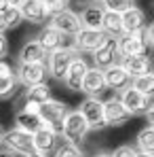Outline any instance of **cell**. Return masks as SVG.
<instances>
[{
    "label": "cell",
    "instance_id": "cell-14",
    "mask_svg": "<svg viewBox=\"0 0 154 157\" xmlns=\"http://www.w3.org/2000/svg\"><path fill=\"white\" fill-rule=\"evenodd\" d=\"M131 117L133 115L123 106V102L118 98H110V100L103 102V119H106V125H112V128L125 125Z\"/></svg>",
    "mask_w": 154,
    "mask_h": 157
},
{
    "label": "cell",
    "instance_id": "cell-15",
    "mask_svg": "<svg viewBox=\"0 0 154 157\" xmlns=\"http://www.w3.org/2000/svg\"><path fill=\"white\" fill-rule=\"evenodd\" d=\"M57 144H59V134H55L53 130L45 128V125L32 134V147H34V151L40 153V155L49 157L53 151H55Z\"/></svg>",
    "mask_w": 154,
    "mask_h": 157
},
{
    "label": "cell",
    "instance_id": "cell-18",
    "mask_svg": "<svg viewBox=\"0 0 154 157\" xmlns=\"http://www.w3.org/2000/svg\"><path fill=\"white\" fill-rule=\"evenodd\" d=\"M80 91L87 94V98H99L103 91H106V81H103V70L99 68H89L87 75L82 78V85H80Z\"/></svg>",
    "mask_w": 154,
    "mask_h": 157
},
{
    "label": "cell",
    "instance_id": "cell-6",
    "mask_svg": "<svg viewBox=\"0 0 154 157\" xmlns=\"http://www.w3.org/2000/svg\"><path fill=\"white\" fill-rule=\"evenodd\" d=\"M15 77L23 87H34V85L47 83L49 70H47V64H19L15 70Z\"/></svg>",
    "mask_w": 154,
    "mask_h": 157
},
{
    "label": "cell",
    "instance_id": "cell-17",
    "mask_svg": "<svg viewBox=\"0 0 154 157\" xmlns=\"http://www.w3.org/2000/svg\"><path fill=\"white\" fill-rule=\"evenodd\" d=\"M120 21H123V34H137V32H146V13L137 6H131L125 13H120Z\"/></svg>",
    "mask_w": 154,
    "mask_h": 157
},
{
    "label": "cell",
    "instance_id": "cell-37",
    "mask_svg": "<svg viewBox=\"0 0 154 157\" xmlns=\"http://www.w3.org/2000/svg\"><path fill=\"white\" fill-rule=\"evenodd\" d=\"M146 117H148L150 125H154V104H150V108H148V113H146Z\"/></svg>",
    "mask_w": 154,
    "mask_h": 157
},
{
    "label": "cell",
    "instance_id": "cell-19",
    "mask_svg": "<svg viewBox=\"0 0 154 157\" xmlns=\"http://www.w3.org/2000/svg\"><path fill=\"white\" fill-rule=\"evenodd\" d=\"M87 70H89V64L84 62V57L76 55L74 62L70 64L66 77H63L66 87H68L70 91H80V85H82V78H84V75H87Z\"/></svg>",
    "mask_w": 154,
    "mask_h": 157
},
{
    "label": "cell",
    "instance_id": "cell-29",
    "mask_svg": "<svg viewBox=\"0 0 154 157\" xmlns=\"http://www.w3.org/2000/svg\"><path fill=\"white\" fill-rule=\"evenodd\" d=\"M53 157H84V153L78 149V144L59 140V144H57L55 151H53Z\"/></svg>",
    "mask_w": 154,
    "mask_h": 157
},
{
    "label": "cell",
    "instance_id": "cell-4",
    "mask_svg": "<svg viewBox=\"0 0 154 157\" xmlns=\"http://www.w3.org/2000/svg\"><path fill=\"white\" fill-rule=\"evenodd\" d=\"M108 34L103 30H91V28H80L76 34L72 36V45L76 53H95L103 43Z\"/></svg>",
    "mask_w": 154,
    "mask_h": 157
},
{
    "label": "cell",
    "instance_id": "cell-1",
    "mask_svg": "<svg viewBox=\"0 0 154 157\" xmlns=\"http://www.w3.org/2000/svg\"><path fill=\"white\" fill-rule=\"evenodd\" d=\"M36 110H38V115H40V119H42V125L61 136L63 119H66V115H68V106L63 104V102H59V100H53L51 98V100H47L45 104H40Z\"/></svg>",
    "mask_w": 154,
    "mask_h": 157
},
{
    "label": "cell",
    "instance_id": "cell-21",
    "mask_svg": "<svg viewBox=\"0 0 154 157\" xmlns=\"http://www.w3.org/2000/svg\"><path fill=\"white\" fill-rule=\"evenodd\" d=\"M47 100H51V87L47 83H40V85H34V87H26L23 108H38Z\"/></svg>",
    "mask_w": 154,
    "mask_h": 157
},
{
    "label": "cell",
    "instance_id": "cell-23",
    "mask_svg": "<svg viewBox=\"0 0 154 157\" xmlns=\"http://www.w3.org/2000/svg\"><path fill=\"white\" fill-rule=\"evenodd\" d=\"M103 11L102 6L97 4V2H91V4H87L82 11H80V15H78V19H80V26L82 28H91V30H102V21H103Z\"/></svg>",
    "mask_w": 154,
    "mask_h": 157
},
{
    "label": "cell",
    "instance_id": "cell-2",
    "mask_svg": "<svg viewBox=\"0 0 154 157\" xmlns=\"http://www.w3.org/2000/svg\"><path fill=\"white\" fill-rule=\"evenodd\" d=\"M89 125L84 121V117L80 115V110H68L66 119H63V128H61V138L66 142H72V144H80L87 134H89Z\"/></svg>",
    "mask_w": 154,
    "mask_h": 157
},
{
    "label": "cell",
    "instance_id": "cell-41",
    "mask_svg": "<svg viewBox=\"0 0 154 157\" xmlns=\"http://www.w3.org/2000/svg\"><path fill=\"white\" fill-rule=\"evenodd\" d=\"M26 157H47V155H40V153H36V151H32L30 155H26Z\"/></svg>",
    "mask_w": 154,
    "mask_h": 157
},
{
    "label": "cell",
    "instance_id": "cell-22",
    "mask_svg": "<svg viewBox=\"0 0 154 157\" xmlns=\"http://www.w3.org/2000/svg\"><path fill=\"white\" fill-rule=\"evenodd\" d=\"M47 55L49 53L45 51L38 40H27L26 45L19 49V64H47Z\"/></svg>",
    "mask_w": 154,
    "mask_h": 157
},
{
    "label": "cell",
    "instance_id": "cell-7",
    "mask_svg": "<svg viewBox=\"0 0 154 157\" xmlns=\"http://www.w3.org/2000/svg\"><path fill=\"white\" fill-rule=\"evenodd\" d=\"M91 55H93L95 68H99V70H106V68L118 64V57H120V53H118V38L116 36H108L106 43Z\"/></svg>",
    "mask_w": 154,
    "mask_h": 157
},
{
    "label": "cell",
    "instance_id": "cell-24",
    "mask_svg": "<svg viewBox=\"0 0 154 157\" xmlns=\"http://www.w3.org/2000/svg\"><path fill=\"white\" fill-rule=\"evenodd\" d=\"M120 66L131 75V78H135L139 75L150 72L152 62H150L148 55H129V57H120Z\"/></svg>",
    "mask_w": 154,
    "mask_h": 157
},
{
    "label": "cell",
    "instance_id": "cell-33",
    "mask_svg": "<svg viewBox=\"0 0 154 157\" xmlns=\"http://www.w3.org/2000/svg\"><path fill=\"white\" fill-rule=\"evenodd\" d=\"M137 149L131 147V144H123L118 149H114V153H110V157H137Z\"/></svg>",
    "mask_w": 154,
    "mask_h": 157
},
{
    "label": "cell",
    "instance_id": "cell-11",
    "mask_svg": "<svg viewBox=\"0 0 154 157\" xmlns=\"http://www.w3.org/2000/svg\"><path fill=\"white\" fill-rule=\"evenodd\" d=\"M146 49H148L146 32L123 34V36H118V53H120V57H129V55H146Z\"/></svg>",
    "mask_w": 154,
    "mask_h": 157
},
{
    "label": "cell",
    "instance_id": "cell-12",
    "mask_svg": "<svg viewBox=\"0 0 154 157\" xmlns=\"http://www.w3.org/2000/svg\"><path fill=\"white\" fill-rule=\"evenodd\" d=\"M123 106L127 108L131 115H144L146 117V113H148V108H150V98H146L144 94H139L135 87H131L129 85L127 89H123L120 91V98H118Z\"/></svg>",
    "mask_w": 154,
    "mask_h": 157
},
{
    "label": "cell",
    "instance_id": "cell-20",
    "mask_svg": "<svg viewBox=\"0 0 154 157\" xmlns=\"http://www.w3.org/2000/svg\"><path fill=\"white\" fill-rule=\"evenodd\" d=\"M15 128L27 132V134H34L36 130H40L42 128V119H40L38 110L36 108H23L21 106L15 113Z\"/></svg>",
    "mask_w": 154,
    "mask_h": 157
},
{
    "label": "cell",
    "instance_id": "cell-9",
    "mask_svg": "<svg viewBox=\"0 0 154 157\" xmlns=\"http://www.w3.org/2000/svg\"><path fill=\"white\" fill-rule=\"evenodd\" d=\"M49 26H53L57 32H61L63 36H74L78 30H80V19H78V13L70 11V9H63V11H57L53 13L51 19H49Z\"/></svg>",
    "mask_w": 154,
    "mask_h": 157
},
{
    "label": "cell",
    "instance_id": "cell-27",
    "mask_svg": "<svg viewBox=\"0 0 154 157\" xmlns=\"http://www.w3.org/2000/svg\"><path fill=\"white\" fill-rule=\"evenodd\" d=\"M137 149L141 153H148V155H154V125H148L137 134Z\"/></svg>",
    "mask_w": 154,
    "mask_h": 157
},
{
    "label": "cell",
    "instance_id": "cell-10",
    "mask_svg": "<svg viewBox=\"0 0 154 157\" xmlns=\"http://www.w3.org/2000/svg\"><path fill=\"white\" fill-rule=\"evenodd\" d=\"M36 40H38V45H40V47H42L47 53L57 51V49H61V47H74L70 36H63L61 32H57L53 26L42 28V30L38 32Z\"/></svg>",
    "mask_w": 154,
    "mask_h": 157
},
{
    "label": "cell",
    "instance_id": "cell-34",
    "mask_svg": "<svg viewBox=\"0 0 154 157\" xmlns=\"http://www.w3.org/2000/svg\"><path fill=\"white\" fill-rule=\"evenodd\" d=\"M9 55V40L4 34H0V59H4Z\"/></svg>",
    "mask_w": 154,
    "mask_h": 157
},
{
    "label": "cell",
    "instance_id": "cell-35",
    "mask_svg": "<svg viewBox=\"0 0 154 157\" xmlns=\"http://www.w3.org/2000/svg\"><path fill=\"white\" fill-rule=\"evenodd\" d=\"M146 40H148V45L154 49V21L146 28Z\"/></svg>",
    "mask_w": 154,
    "mask_h": 157
},
{
    "label": "cell",
    "instance_id": "cell-36",
    "mask_svg": "<svg viewBox=\"0 0 154 157\" xmlns=\"http://www.w3.org/2000/svg\"><path fill=\"white\" fill-rule=\"evenodd\" d=\"M4 75H13V68H11V64H9V62L0 59V77H4Z\"/></svg>",
    "mask_w": 154,
    "mask_h": 157
},
{
    "label": "cell",
    "instance_id": "cell-26",
    "mask_svg": "<svg viewBox=\"0 0 154 157\" xmlns=\"http://www.w3.org/2000/svg\"><path fill=\"white\" fill-rule=\"evenodd\" d=\"M131 87H135L139 94H144L146 98H152L154 96V72H146V75H139L131 81Z\"/></svg>",
    "mask_w": 154,
    "mask_h": 157
},
{
    "label": "cell",
    "instance_id": "cell-30",
    "mask_svg": "<svg viewBox=\"0 0 154 157\" xmlns=\"http://www.w3.org/2000/svg\"><path fill=\"white\" fill-rule=\"evenodd\" d=\"M99 6L108 13H125L127 9L133 6V0H99Z\"/></svg>",
    "mask_w": 154,
    "mask_h": 157
},
{
    "label": "cell",
    "instance_id": "cell-28",
    "mask_svg": "<svg viewBox=\"0 0 154 157\" xmlns=\"http://www.w3.org/2000/svg\"><path fill=\"white\" fill-rule=\"evenodd\" d=\"M17 85H19V81H17V77H15V72H13V75L0 77V100L13 98L15 91H17Z\"/></svg>",
    "mask_w": 154,
    "mask_h": 157
},
{
    "label": "cell",
    "instance_id": "cell-44",
    "mask_svg": "<svg viewBox=\"0 0 154 157\" xmlns=\"http://www.w3.org/2000/svg\"><path fill=\"white\" fill-rule=\"evenodd\" d=\"M93 157H110V153H95Z\"/></svg>",
    "mask_w": 154,
    "mask_h": 157
},
{
    "label": "cell",
    "instance_id": "cell-31",
    "mask_svg": "<svg viewBox=\"0 0 154 157\" xmlns=\"http://www.w3.org/2000/svg\"><path fill=\"white\" fill-rule=\"evenodd\" d=\"M4 21H6V26H9V30H13V28H17L21 21H23V17H21V13H19V6H9L4 13Z\"/></svg>",
    "mask_w": 154,
    "mask_h": 157
},
{
    "label": "cell",
    "instance_id": "cell-39",
    "mask_svg": "<svg viewBox=\"0 0 154 157\" xmlns=\"http://www.w3.org/2000/svg\"><path fill=\"white\" fill-rule=\"evenodd\" d=\"M9 6H11V4H9V0H0V13H4Z\"/></svg>",
    "mask_w": 154,
    "mask_h": 157
},
{
    "label": "cell",
    "instance_id": "cell-42",
    "mask_svg": "<svg viewBox=\"0 0 154 157\" xmlns=\"http://www.w3.org/2000/svg\"><path fill=\"white\" fill-rule=\"evenodd\" d=\"M19 2L21 0H9V4H13V6H19Z\"/></svg>",
    "mask_w": 154,
    "mask_h": 157
},
{
    "label": "cell",
    "instance_id": "cell-32",
    "mask_svg": "<svg viewBox=\"0 0 154 157\" xmlns=\"http://www.w3.org/2000/svg\"><path fill=\"white\" fill-rule=\"evenodd\" d=\"M47 9H49V13H57V11H63V9H68V4H70V0H40Z\"/></svg>",
    "mask_w": 154,
    "mask_h": 157
},
{
    "label": "cell",
    "instance_id": "cell-38",
    "mask_svg": "<svg viewBox=\"0 0 154 157\" xmlns=\"http://www.w3.org/2000/svg\"><path fill=\"white\" fill-rule=\"evenodd\" d=\"M6 30H9V26H6V21H4V15L0 13V34H4Z\"/></svg>",
    "mask_w": 154,
    "mask_h": 157
},
{
    "label": "cell",
    "instance_id": "cell-8",
    "mask_svg": "<svg viewBox=\"0 0 154 157\" xmlns=\"http://www.w3.org/2000/svg\"><path fill=\"white\" fill-rule=\"evenodd\" d=\"M78 110L84 117L89 130H103V128H108L106 125V119H103V102L99 98H87L80 104Z\"/></svg>",
    "mask_w": 154,
    "mask_h": 157
},
{
    "label": "cell",
    "instance_id": "cell-45",
    "mask_svg": "<svg viewBox=\"0 0 154 157\" xmlns=\"http://www.w3.org/2000/svg\"><path fill=\"white\" fill-rule=\"evenodd\" d=\"M137 157H154V155H148V153H141V151H139V153H137Z\"/></svg>",
    "mask_w": 154,
    "mask_h": 157
},
{
    "label": "cell",
    "instance_id": "cell-40",
    "mask_svg": "<svg viewBox=\"0 0 154 157\" xmlns=\"http://www.w3.org/2000/svg\"><path fill=\"white\" fill-rule=\"evenodd\" d=\"M0 157H15V155H13L11 151H6V149H2V151H0Z\"/></svg>",
    "mask_w": 154,
    "mask_h": 157
},
{
    "label": "cell",
    "instance_id": "cell-25",
    "mask_svg": "<svg viewBox=\"0 0 154 157\" xmlns=\"http://www.w3.org/2000/svg\"><path fill=\"white\" fill-rule=\"evenodd\" d=\"M102 30L108 36H123V21L118 13H103V21H102Z\"/></svg>",
    "mask_w": 154,
    "mask_h": 157
},
{
    "label": "cell",
    "instance_id": "cell-16",
    "mask_svg": "<svg viewBox=\"0 0 154 157\" xmlns=\"http://www.w3.org/2000/svg\"><path fill=\"white\" fill-rule=\"evenodd\" d=\"M103 81H106V89H112V91L120 94L123 89H127L129 85H131L133 78H131V75L120 64H114V66H110V68L103 70Z\"/></svg>",
    "mask_w": 154,
    "mask_h": 157
},
{
    "label": "cell",
    "instance_id": "cell-3",
    "mask_svg": "<svg viewBox=\"0 0 154 157\" xmlns=\"http://www.w3.org/2000/svg\"><path fill=\"white\" fill-rule=\"evenodd\" d=\"M76 55L78 53L74 47H61L57 51H51L47 55V70H49V75L53 78H57V81H63L70 64L74 62Z\"/></svg>",
    "mask_w": 154,
    "mask_h": 157
},
{
    "label": "cell",
    "instance_id": "cell-13",
    "mask_svg": "<svg viewBox=\"0 0 154 157\" xmlns=\"http://www.w3.org/2000/svg\"><path fill=\"white\" fill-rule=\"evenodd\" d=\"M19 13L23 17V21H30V24H47L51 19V13L49 9L40 2V0H21L19 2Z\"/></svg>",
    "mask_w": 154,
    "mask_h": 157
},
{
    "label": "cell",
    "instance_id": "cell-5",
    "mask_svg": "<svg viewBox=\"0 0 154 157\" xmlns=\"http://www.w3.org/2000/svg\"><path fill=\"white\" fill-rule=\"evenodd\" d=\"M2 147H4L6 151H11L13 155L26 157V155H30V153L34 151V147H32V134H27V132H23V130H17V128H13V130L4 132Z\"/></svg>",
    "mask_w": 154,
    "mask_h": 157
},
{
    "label": "cell",
    "instance_id": "cell-43",
    "mask_svg": "<svg viewBox=\"0 0 154 157\" xmlns=\"http://www.w3.org/2000/svg\"><path fill=\"white\" fill-rule=\"evenodd\" d=\"M2 138H4V130H2V125H0V147H2Z\"/></svg>",
    "mask_w": 154,
    "mask_h": 157
}]
</instances>
